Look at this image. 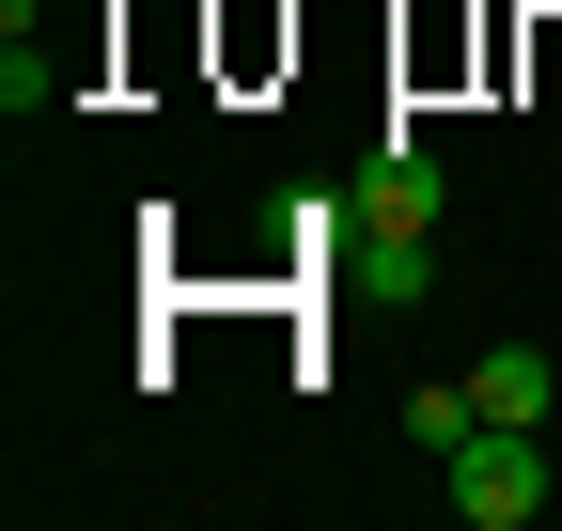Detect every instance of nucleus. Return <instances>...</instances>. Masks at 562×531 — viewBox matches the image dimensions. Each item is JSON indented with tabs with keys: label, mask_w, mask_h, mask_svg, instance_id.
Listing matches in <instances>:
<instances>
[{
	"label": "nucleus",
	"mask_w": 562,
	"mask_h": 531,
	"mask_svg": "<svg viewBox=\"0 0 562 531\" xmlns=\"http://www.w3.org/2000/svg\"><path fill=\"white\" fill-rule=\"evenodd\" d=\"M469 422H484V407H469V375H422V391H406V453H422V470H438Z\"/></svg>",
	"instance_id": "7ed1b4c3"
},
{
	"label": "nucleus",
	"mask_w": 562,
	"mask_h": 531,
	"mask_svg": "<svg viewBox=\"0 0 562 531\" xmlns=\"http://www.w3.org/2000/svg\"><path fill=\"white\" fill-rule=\"evenodd\" d=\"M438 500H453L469 531H531V516H547V422H469V438L438 453Z\"/></svg>",
	"instance_id": "f257e3e1"
},
{
	"label": "nucleus",
	"mask_w": 562,
	"mask_h": 531,
	"mask_svg": "<svg viewBox=\"0 0 562 531\" xmlns=\"http://www.w3.org/2000/svg\"><path fill=\"white\" fill-rule=\"evenodd\" d=\"M469 407H484V422H547V407H562V360H547V344H484V360H469Z\"/></svg>",
	"instance_id": "f03ea898"
}]
</instances>
